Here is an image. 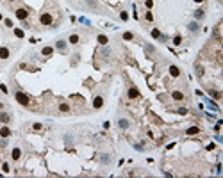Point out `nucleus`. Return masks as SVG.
<instances>
[{
    "instance_id": "obj_14",
    "label": "nucleus",
    "mask_w": 223,
    "mask_h": 178,
    "mask_svg": "<svg viewBox=\"0 0 223 178\" xmlns=\"http://www.w3.org/2000/svg\"><path fill=\"white\" fill-rule=\"evenodd\" d=\"M96 39H98V43H100V45H107V43H109V39H107V36H104V34H100V36H98Z\"/></svg>"
},
{
    "instance_id": "obj_22",
    "label": "nucleus",
    "mask_w": 223,
    "mask_h": 178,
    "mask_svg": "<svg viewBox=\"0 0 223 178\" xmlns=\"http://www.w3.org/2000/svg\"><path fill=\"white\" fill-rule=\"evenodd\" d=\"M145 20H146V21H152V20H153V14L150 13V11H146V14H145Z\"/></svg>"
},
{
    "instance_id": "obj_27",
    "label": "nucleus",
    "mask_w": 223,
    "mask_h": 178,
    "mask_svg": "<svg viewBox=\"0 0 223 178\" xmlns=\"http://www.w3.org/2000/svg\"><path fill=\"white\" fill-rule=\"evenodd\" d=\"M32 128H34V130H41L43 127H41V123H34V127H32Z\"/></svg>"
},
{
    "instance_id": "obj_10",
    "label": "nucleus",
    "mask_w": 223,
    "mask_h": 178,
    "mask_svg": "<svg viewBox=\"0 0 223 178\" xmlns=\"http://www.w3.org/2000/svg\"><path fill=\"white\" fill-rule=\"evenodd\" d=\"M170 75L171 77H179L180 75V69L177 68V66H170Z\"/></svg>"
},
{
    "instance_id": "obj_21",
    "label": "nucleus",
    "mask_w": 223,
    "mask_h": 178,
    "mask_svg": "<svg viewBox=\"0 0 223 178\" xmlns=\"http://www.w3.org/2000/svg\"><path fill=\"white\" fill-rule=\"evenodd\" d=\"M118 125H120L122 128H127V127H129V121H127V119H120V121H118Z\"/></svg>"
},
{
    "instance_id": "obj_30",
    "label": "nucleus",
    "mask_w": 223,
    "mask_h": 178,
    "mask_svg": "<svg viewBox=\"0 0 223 178\" xmlns=\"http://www.w3.org/2000/svg\"><path fill=\"white\" fill-rule=\"evenodd\" d=\"M127 18H129V14H127V13L123 11V13H122V20H127Z\"/></svg>"
},
{
    "instance_id": "obj_20",
    "label": "nucleus",
    "mask_w": 223,
    "mask_h": 178,
    "mask_svg": "<svg viewBox=\"0 0 223 178\" xmlns=\"http://www.w3.org/2000/svg\"><path fill=\"white\" fill-rule=\"evenodd\" d=\"M14 36H16V38H23V36H25V32H23L21 29H14Z\"/></svg>"
},
{
    "instance_id": "obj_4",
    "label": "nucleus",
    "mask_w": 223,
    "mask_h": 178,
    "mask_svg": "<svg viewBox=\"0 0 223 178\" xmlns=\"http://www.w3.org/2000/svg\"><path fill=\"white\" fill-rule=\"evenodd\" d=\"M127 96H129L130 100H136V98H139V91H138L136 87H130V89H129V93H127Z\"/></svg>"
},
{
    "instance_id": "obj_17",
    "label": "nucleus",
    "mask_w": 223,
    "mask_h": 178,
    "mask_svg": "<svg viewBox=\"0 0 223 178\" xmlns=\"http://www.w3.org/2000/svg\"><path fill=\"white\" fill-rule=\"evenodd\" d=\"M152 38H155V39H161V32H159V29H152Z\"/></svg>"
},
{
    "instance_id": "obj_7",
    "label": "nucleus",
    "mask_w": 223,
    "mask_h": 178,
    "mask_svg": "<svg viewBox=\"0 0 223 178\" xmlns=\"http://www.w3.org/2000/svg\"><path fill=\"white\" fill-rule=\"evenodd\" d=\"M11 157H13V160H20L21 150H20V148H14V150H13V153H11Z\"/></svg>"
},
{
    "instance_id": "obj_3",
    "label": "nucleus",
    "mask_w": 223,
    "mask_h": 178,
    "mask_svg": "<svg viewBox=\"0 0 223 178\" xmlns=\"http://www.w3.org/2000/svg\"><path fill=\"white\" fill-rule=\"evenodd\" d=\"M14 14H16V18H18V20H27V16H29V11L27 9H16V13H14Z\"/></svg>"
},
{
    "instance_id": "obj_6",
    "label": "nucleus",
    "mask_w": 223,
    "mask_h": 178,
    "mask_svg": "<svg viewBox=\"0 0 223 178\" xmlns=\"http://www.w3.org/2000/svg\"><path fill=\"white\" fill-rule=\"evenodd\" d=\"M171 98L177 100V102H182V100H184V93H180V91H173V93H171Z\"/></svg>"
},
{
    "instance_id": "obj_23",
    "label": "nucleus",
    "mask_w": 223,
    "mask_h": 178,
    "mask_svg": "<svg viewBox=\"0 0 223 178\" xmlns=\"http://www.w3.org/2000/svg\"><path fill=\"white\" fill-rule=\"evenodd\" d=\"M145 5H146V9L150 11L152 9V5H153V0H145Z\"/></svg>"
},
{
    "instance_id": "obj_1",
    "label": "nucleus",
    "mask_w": 223,
    "mask_h": 178,
    "mask_svg": "<svg viewBox=\"0 0 223 178\" xmlns=\"http://www.w3.org/2000/svg\"><path fill=\"white\" fill-rule=\"evenodd\" d=\"M16 102H18L20 105H23V107H27V105L31 103V100H29V96H27L25 93H21V91H18V93H16Z\"/></svg>"
},
{
    "instance_id": "obj_15",
    "label": "nucleus",
    "mask_w": 223,
    "mask_h": 178,
    "mask_svg": "<svg viewBox=\"0 0 223 178\" xmlns=\"http://www.w3.org/2000/svg\"><path fill=\"white\" fill-rule=\"evenodd\" d=\"M203 14H205V13H203V9H196V11H195V18H196V20H202Z\"/></svg>"
},
{
    "instance_id": "obj_28",
    "label": "nucleus",
    "mask_w": 223,
    "mask_h": 178,
    "mask_svg": "<svg viewBox=\"0 0 223 178\" xmlns=\"http://www.w3.org/2000/svg\"><path fill=\"white\" fill-rule=\"evenodd\" d=\"M0 91H2V93H7V86H4V84H0Z\"/></svg>"
},
{
    "instance_id": "obj_9",
    "label": "nucleus",
    "mask_w": 223,
    "mask_h": 178,
    "mask_svg": "<svg viewBox=\"0 0 223 178\" xmlns=\"http://www.w3.org/2000/svg\"><path fill=\"white\" fill-rule=\"evenodd\" d=\"M9 135H11V128H7V127L0 128V137H9Z\"/></svg>"
},
{
    "instance_id": "obj_26",
    "label": "nucleus",
    "mask_w": 223,
    "mask_h": 178,
    "mask_svg": "<svg viewBox=\"0 0 223 178\" xmlns=\"http://www.w3.org/2000/svg\"><path fill=\"white\" fill-rule=\"evenodd\" d=\"M209 94H211V96H214L216 100H220V93H216V91H209Z\"/></svg>"
},
{
    "instance_id": "obj_16",
    "label": "nucleus",
    "mask_w": 223,
    "mask_h": 178,
    "mask_svg": "<svg viewBox=\"0 0 223 178\" xmlns=\"http://www.w3.org/2000/svg\"><path fill=\"white\" fill-rule=\"evenodd\" d=\"M59 110L61 112H70V105L68 103H59Z\"/></svg>"
},
{
    "instance_id": "obj_13",
    "label": "nucleus",
    "mask_w": 223,
    "mask_h": 178,
    "mask_svg": "<svg viewBox=\"0 0 223 178\" xmlns=\"http://www.w3.org/2000/svg\"><path fill=\"white\" fill-rule=\"evenodd\" d=\"M41 54H43V55H52V54H54V48H52V46H45V48L41 50Z\"/></svg>"
},
{
    "instance_id": "obj_34",
    "label": "nucleus",
    "mask_w": 223,
    "mask_h": 178,
    "mask_svg": "<svg viewBox=\"0 0 223 178\" xmlns=\"http://www.w3.org/2000/svg\"><path fill=\"white\" fill-rule=\"evenodd\" d=\"M11 2H13V0H11Z\"/></svg>"
},
{
    "instance_id": "obj_12",
    "label": "nucleus",
    "mask_w": 223,
    "mask_h": 178,
    "mask_svg": "<svg viewBox=\"0 0 223 178\" xmlns=\"http://www.w3.org/2000/svg\"><path fill=\"white\" fill-rule=\"evenodd\" d=\"M68 41H70L71 45H77V43L81 41V38H79L77 34H71V36H70V39H68Z\"/></svg>"
},
{
    "instance_id": "obj_29",
    "label": "nucleus",
    "mask_w": 223,
    "mask_h": 178,
    "mask_svg": "<svg viewBox=\"0 0 223 178\" xmlns=\"http://www.w3.org/2000/svg\"><path fill=\"white\" fill-rule=\"evenodd\" d=\"M179 114H182V116H184V114H187V109H184V107H182V109H179Z\"/></svg>"
},
{
    "instance_id": "obj_32",
    "label": "nucleus",
    "mask_w": 223,
    "mask_h": 178,
    "mask_svg": "<svg viewBox=\"0 0 223 178\" xmlns=\"http://www.w3.org/2000/svg\"><path fill=\"white\" fill-rule=\"evenodd\" d=\"M195 2H196V4H202V2H203V0H195Z\"/></svg>"
},
{
    "instance_id": "obj_11",
    "label": "nucleus",
    "mask_w": 223,
    "mask_h": 178,
    "mask_svg": "<svg viewBox=\"0 0 223 178\" xmlns=\"http://www.w3.org/2000/svg\"><path fill=\"white\" fill-rule=\"evenodd\" d=\"M198 132H200V128H198V127H191V128L186 130V134H187V135H195V134H198Z\"/></svg>"
},
{
    "instance_id": "obj_31",
    "label": "nucleus",
    "mask_w": 223,
    "mask_h": 178,
    "mask_svg": "<svg viewBox=\"0 0 223 178\" xmlns=\"http://www.w3.org/2000/svg\"><path fill=\"white\" fill-rule=\"evenodd\" d=\"M189 29H191V30H196L198 27H196V23H191V25H189Z\"/></svg>"
},
{
    "instance_id": "obj_24",
    "label": "nucleus",
    "mask_w": 223,
    "mask_h": 178,
    "mask_svg": "<svg viewBox=\"0 0 223 178\" xmlns=\"http://www.w3.org/2000/svg\"><path fill=\"white\" fill-rule=\"evenodd\" d=\"M180 43H182V38L180 36H175L173 38V45H180Z\"/></svg>"
},
{
    "instance_id": "obj_25",
    "label": "nucleus",
    "mask_w": 223,
    "mask_h": 178,
    "mask_svg": "<svg viewBox=\"0 0 223 178\" xmlns=\"http://www.w3.org/2000/svg\"><path fill=\"white\" fill-rule=\"evenodd\" d=\"M57 48L64 50V48H66V43H64V41H57Z\"/></svg>"
},
{
    "instance_id": "obj_2",
    "label": "nucleus",
    "mask_w": 223,
    "mask_h": 178,
    "mask_svg": "<svg viewBox=\"0 0 223 178\" xmlns=\"http://www.w3.org/2000/svg\"><path fill=\"white\" fill-rule=\"evenodd\" d=\"M39 21H41V25H50L52 23V14L50 13H43L39 16Z\"/></svg>"
},
{
    "instance_id": "obj_33",
    "label": "nucleus",
    "mask_w": 223,
    "mask_h": 178,
    "mask_svg": "<svg viewBox=\"0 0 223 178\" xmlns=\"http://www.w3.org/2000/svg\"><path fill=\"white\" fill-rule=\"evenodd\" d=\"M0 20H2V14H0Z\"/></svg>"
},
{
    "instance_id": "obj_5",
    "label": "nucleus",
    "mask_w": 223,
    "mask_h": 178,
    "mask_svg": "<svg viewBox=\"0 0 223 178\" xmlns=\"http://www.w3.org/2000/svg\"><path fill=\"white\" fill-rule=\"evenodd\" d=\"M102 105H104V98L102 96H95L93 98V107L95 109H102Z\"/></svg>"
},
{
    "instance_id": "obj_19",
    "label": "nucleus",
    "mask_w": 223,
    "mask_h": 178,
    "mask_svg": "<svg viewBox=\"0 0 223 178\" xmlns=\"http://www.w3.org/2000/svg\"><path fill=\"white\" fill-rule=\"evenodd\" d=\"M123 39L125 41H132L134 39V34H132V32H125V34H123Z\"/></svg>"
},
{
    "instance_id": "obj_8",
    "label": "nucleus",
    "mask_w": 223,
    "mask_h": 178,
    "mask_svg": "<svg viewBox=\"0 0 223 178\" xmlns=\"http://www.w3.org/2000/svg\"><path fill=\"white\" fill-rule=\"evenodd\" d=\"M7 57H9V48L0 46V59H7Z\"/></svg>"
},
{
    "instance_id": "obj_18",
    "label": "nucleus",
    "mask_w": 223,
    "mask_h": 178,
    "mask_svg": "<svg viewBox=\"0 0 223 178\" xmlns=\"http://www.w3.org/2000/svg\"><path fill=\"white\" fill-rule=\"evenodd\" d=\"M0 121H2V123H7V121H9V114H5V112H0Z\"/></svg>"
}]
</instances>
